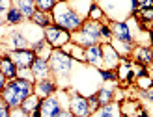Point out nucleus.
Instances as JSON below:
<instances>
[{
	"label": "nucleus",
	"instance_id": "obj_10",
	"mask_svg": "<svg viewBox=\"0 0 153 117\" xmlns=\"http://www.w3.org/2000/svg\"><path fill=\"white\" fill-rule=\"evenodd\" d=\"M84 61H86L88 65L95 67V69L103 67V45L95 43L91 46H86V49H84Z\"/></svg>",
	"mask_w": 153,
	"mask_h": 117
},
{
	"label": "nucleus",
	"instance_id": "obj_4",
	"mask_svg": "<svg viewBox=\"0 0 153 117\" xmlns=\"http://www.w3.org/2000/svg\"><path fill=\"white\" fill-rule=\"evenodd\" d=\"M99 39H101V22L97 21H84L82 26L76 30V32L71 34V41L75 45L82 46V49H86V46H91L99 43Z\"/></svg>",
	"mask_w": 153,
	"mask_h": 117
},
{
	"label": "nucleus",
	"instance_id": "obj_16",
	"mask_svg": "<svg viewBox=\"0 0 153 117\" xmlns=\"http://www.w3.org/2000/svg\"><path fill=\"white\" fill-rule=\"evenodd\" d=\"M133 56H134V60L138 61L140 65H149L151 63V60H153V50L149 49V46H144V45H140V46H136V49H133Z\"/></svg>",
	"mask_w": 153,
	"mask_h": 117
},
{
	"label": "nucleus",
	"instance_id": "obj_32",
	"mask_svg": "<svg viewBox=\"0 0 153 117\" xmlns=\"http://www.w3.org/2000/svg\"><path fill=\"white\" fill-rule=\"evenodd\" d=\"M0 117H11V108L0 99Z\"/></svg>",
	"mask_w": 153,
	"mask_h": 117
},
{
	"label": "nucleus",
	"instance_id": "obj_11",
	"mask_svg": "<svg viewBox=\"0 0 153 117\" xmlns=\"http://www.w3.org/2000/svg\"><path fill=\"white\" fill-rule=\"evenodd\" d=\"M110 30H112V39H118L121 43L133 45V32H131V28H129V24L125 21L123 22H112Z\"/></svg>",
	"mask_w": 153,
	"mask_h": 117
},
{
	"label": "nucleus",
	"instance_id": "obj_1",
	"mask_svg": "<svg viewBox=\"0 0 153 117\" xmlns=\"http://www.w3.org/2000/svg\"><path fill=\"white\" fill-rule=\"evenodd\" d=\"M32 93H34V84L32 82L22 80V78H13V80H7L0 99L10 108H19L22 104V100L26 97H30Z\"/></svg>",
	"mask_w": 153,
	"mask_h": 117
},
{
	"label": "nucleus",
	"instance_id": "obj_34",
	"mask_svg": "<svg viewBox=\"0 0 153 117\" xmlns=\"http://www.w3.org/2000/svg\"><path fill=\"white\" fill-rule=\"evenodd\" d=\"M11 117H30V115L19 106V108H11Z\"/></svg>",
	"mask_w": 153,
	"mask_h": 117
},
{
	"label": "nucleus",
	"instance_id": "obj_41",
	"mask_svg": "<svg viewBox=\"0 0 153 117\" xmlns=\"http://www.w3.org/2000/svg\"><path fill=\"white\" fill-rule=\"evenodd\" d=\"M58 2H67V0H58Z\"/></svg>",
	"mask_w": 153,
	"mask_h": 117
},
{
	"label": "nucleus",
	"instance_id": "obj_5",
	"mask_svg": "<svg viewBox=\"0 0 153 117\" xmlns=\"http://www.w3.org/2000/svg\"><path fill=\"white\" fill-rule=\"evenodd\" d=\"M49 67L56 78H65L73 69V58L69 54H65L62 49H52L49 56Z\"/></svg>",
	"mask_w": 153,
	"mask_h": 117
},
{
	"label": "nucleus",
	"instance_id": "obj_22",
	"mask_svg": "<svg viewBox=\"0 0 153 117\" xmlns=\"http://www.w3.org/2000/svg\"><path fill=\"white\" fill-rule=\"evenodd\" d=\"M30 21H32L36 26H39V28H47L51 24V15H47L45 11L36 10V13L32 15V19H30Z\"/></svg>",
	"mask_w": 153,
	"mask_h": 117
},
{
	"label": "nucleus",
	"instance_id": "obj_29",
	"mask_svg": "<svg viewBox=\"0 0 153 117\" xmlns=\"http://www.w3.org/2000/svg\"><path fill=\"white\" fill-rule=\"evenodd\" d=\"M101 37L105 39L106 43H110L112 41V30L108 24H101Z\"/></svg>",
	"mask_w": 153,
	"mask_h": 117
},
{
	"label": "nucleus",
	"instance_id": "obj_40",
	"mask_svg": "<svg viewBox=\"0 0 153 117\" xmlns=\"http://www.w3.org/2000/svg\"><path fill=\"white\" fill-rule=\"evenodd\" d=\"M151 43H153V30H151Z\"/></svg>",
	"mask_w": 153,
	"mask_h": 117
},
{
	"label": "nucleus",
	"instance_id": "obj_23",
	"mask_svg": "<svg viewBox=\"0 0 153 117\" xmlns=\"http://www.w3.org/2000/svg\"><path fill=\"white\" fill-rule=\"evenodd\" d=\"M97 100H99V104L105 106V104H110L112 102V97H114V89L112 88H101V89H97Z\"/></svg>",
	"mask_w": 153,
	"mask_h": 117
},
{
	"label": "nucleus",
	"instance_id": "obj_7",
	"mask_svg": "<svg viewBox=\"0 0 153 117\" xmlns=\"http://www.w3.org/2000/svg\"><path fill=\"white\" fill-rule=\"evenodd\" d=\"M69 112L75 117H90L91 110L88 104V97H82L79 93H73V97L69 100Z\"/></svg>",
	"mask_w": 153,
	"mask_h": 117
},
{
	"label": "nucleus",
	"instance_id": "obj_43",
	"mask_svg": "<svg viewBox=\"0 0 153 117\" xmlns=\"http://www.w3.org/2000/svg\"><path fill=\"white\" fill-rule=\"evenodd\" d=\"M73 117H75V115H73Z\"/></svg>",
	"mask_w": 153,
	"mask_h": 117
},
{
	"label": "nucleus",
	"instance_id": "obj_17",
	"mask_svg": "<svg viewBox=\"0 0 153 117\" xmlns=\"http://www.w3.org/2000/svg\"><path fill=\"white\" fill-rule=\"evenodd\" d=\"M13 6L25 15V19H32V15L36 13V2L34 0H11Z\"/></svg>",
	"mask_w": 153,
	"mask_h": 117
},
{
	"label": "nucleus",
	"instance_id": "obj_38",
	"mask_svg": "<svg viewBox=\"0 0 153 117\" xmlns=\"http://www.w3.org/2000/svg\"><path fill=\"white\" fill-rule=\"evenodd\" d=\"M58 117H73V113L69 112V110H62V112H60V115Z\"/></svg>",
	"mask_w": 153,
	"mask_h": 117
},
{
	"label": "nucleus",
	"instance_id": "obj_9",
	"mask_svg": "<svg viewBox=\"0 0 153 117\" xmlns=\"http://www.w3.org/2000/svg\"><path fill=\"white\" fill-rule=\"evenodd\" d=\"M7 56L13 60V63L17 65V69H22V67H30L36 60V54L32 49H22V50H10Z\"/></svg>",
	"mask_w": 153,
	"mask_h": 117
},
{
	"label": "nucleus",
	"instance_id": "obj_14",
	"mask_svg": "<svg viewBox=\"0 0 153 117\" xmlns=\"http://www.w3.org/2000/svg\"><path fill=\"white\" fill-rule=\"evenodd\" d=\"M30 69H32V74L36 80H43V78H49L51 74V67H49V60L45 58H37L34 60V63L30 65Z\"/></svg>",
	"mask_w": 153,
	"mask_h": 117
},
{
	"label": "nucleus",
	"instance_id": "obj_30",
	"mask_svg": "<svg viewBox=\"0 0 153 117\" xmlns=\"http://www.w3.org/2000/svg\"><path fill=\"white\" fill-rule=\"evenodd\" d=\"M138 85H140V89H149L151 85H153V80L146 74V76H138Z\"/></svg>",
	"mask_w": 153,
	"mask_h": 117
},
{
	"label": "nucleus",
	"instance_id": "obj_35",
	"mask_svg": "<svg viewBox=\"0 0 153 117\" xmlns=\"http://www.w3.org/2000/svg\"><path fill=\"white\" fill-rule=\"evenodd\" d=\"M140 95H142L144 99H148V100H151V102H153V85H151L149 89H142Z\"/></svg>",
	"mask_w": 153,
	"mask_h": 117
},
{
	"label": "nucleus",
	"instance_id": "obj_36",
	"mask_svg": "<svg viewBox=\"0 0 153 117\" xmlns=\"http://www.w3.org/2000/svg\"><path fill=\"white\" fill-rule=\"evenodd\" d=\"M138 6H140V10H144V7H153V0H138Z\"/></svg>",
	"mask_w": 153,
	"mask_h": 117
},
{
	"label": "nucleus",
	"instance_id": "obj_27",
	"mask_svg": "<svg viewBox=\"0 0 153 117\" xmlns=\"http://www.w3.org/2000/svg\"><path fill=\"white\" fill-rule=\"evenodd\" d=\"M88 15H90V21H97V22H99V21L103 19L105 13H103V10H101L99 6H91V10H90Z\"/></svg>",
	"mask_w": 153,
	"mask_h": 117
},
{
	"label": "nucleus",
	"instance_id": "obj_24",
	"mask_svg": "<svg viewBox=\"0 0 153 117\" xmlns=\"http://www.w3.org/2000/svg\"><path fill=\"white\" fill-rule=\"evenodd\" d=\"M22 21H25V15H22L15 6H11V10L6 13V22H10V24H21Z\"/></svg>",
	"mask_w": 153,
	"mask_h": 117
},
{
	"label": "nucleus",
	"instance_id": "obj_25",
	"mask_svg": "<svg viewBox=\"0 0 153 117\" xmlns=\"http://www.w3.org/2000/svg\"><path fill=\"white\" fill-rule=\"evenodd\" d=\"M34 2H36V10L49 13V11L54 10V6L58 4V0H34Z\"/></svg>",
	"mask_w": 153,
	"mask_h": 117
},
{
	"label": "nucleus",
	"instance_id": "obj_8",
	"mask_svg": "<svg viewBox=\"0 0 153 117\" xmlns=\"http://www.w3.org/2000/svg\"><path fill=\"white\" fill-rule=\"evenodd\" d=\"M39 110H41V117H58L64 108H62V102H60V99L56 95H51L47 99H41Z\"/></svg>",
	"mask_w": 153,
	"mask_h": 117
},
{
	"label": "nucleus",
	"instance_id": "obj_21",
	"mask_svg": "<svg viewBox=\"0 0 153 117\" xmlns=\"http://www.w3.org/2000/svg\"><path fill=\"white\" fill-rule=\"evenodd\" d=\"M39 104H41V99L37 97L36 93H32V95H30V97H26L25 100H22L21 108H22V110H25V112H26V113L30 115V113H32V112H34V110H36V108L39 106Z\"/></svg>",
	"mask_w": 153,
	"mask_h": 117
},
{
	"label": "nucleus",
	"instance_id": "obj_18",
	"mask_svg": "<svg viewBox=\"0 0 153 117\" xmlns=\"http://www.w3.org/2000/svg\"><path fill=\"white\" fill-rule=\"evenodd\" d=\"M30 49L34 50V54L37 58H45V60H49V56H51V52H52V46L47 43V39H39V41H36Z\"/></svg>",
	"mask_w": 153,
	"mask_h": 117
},
{
	"label": "nucleus",
	"instance_id": "obj_19",
	"mask_svg": "<svg viewBox=\"0 0 153 117\" xmlns=\"http://www.w3.org/2000/svg\"><path fill=\"white\" fill-rule=\"evenodd\" d=\"M90 117H120V104H114V102L105 104L99 110H95Z\"/></svg>",
	"mask_w": 153,
	"mask_h": 117
},
{
	"label": "nucleus",
	"instance_id": "obj_13",
	"mask_svg": "<svg viewBox=\"0 0 153 117\" xmlns=\"http://www.w3.org/2000/svg\"><path fill=\"white\" fill-rule=\"evenodd\" d=\"M103 65L106 69H116L120 65V54L116 52V49L110 43L103 45Z\"/></svg>",
	"mask_w": 153,
	"mask_h": 117
},
{
	"label": "nucleus",
	"instance_id": "obj_12",
	"mask_svg": "<svg viewBox=\"0 0 153 117\" xmlns=\"http://www.w3.org/2000/svg\"><path fill=\"white\" fill-rule=\"evenodd\" d=\"M58 91V85L54 80H51V78H43V80H36L34 82V93L39 99H47L51 95H54Z\"/></svg>",
	"mask_w": 153,
	"mask_h": 117
},
{
	"label": "nucleus",
	"instance_id": "obj_33",
	"mask_svg": "<svg viewBox=\"0 0 153 117\" xmlns=\"http://www.w3.org/2000/svg\"><path fill=\"white\" fill-rule=\"evenodd\" d=\"M11 6H13L11 0H0V15H2V13H7V11L11 10Z\"/></svg>",
	"mask_w": 153,
	"mask_h": 117
},
{
	"label": "nucleus",
	"instance_id": "obj_42",
	"mask_svg": "<svg viewBox=\"0 0 153 117\" xmlns=\"http://www.w3.org/2000/svg\"><path fill=\"white\" fill-rule=\"evenodd\" d=\"M151 63H153V60H151Z\"/></svg>",
	"mask_w": 153,
	"mask_h": 117
},
{
	"label": "nucleus",
	"instance_id": "obj_15",
	"mask_svg": "<svg viewBox=\"0 0 153 117\" xmlns=\"http://www.w3.org/2000/svg\"><path fill=\"white\" fill-rule=\"evenodd\" d=\"M0 73H2L7 80H13V78H17V65L13 63V60L7 56H2L0 58Z\"/></svg>",
	"mask_w": 153,
	"mask_h": 117
},
{
	"label": "nucleus",
	"instance_id": "obj_3",
	"mask_svg": "<svg viewBox=\"0 0 153 117\" xmlns=\"http://www.w3.org/2000/svg\"><path fill=\"white\" fill-rule=\"evenodd\" d=\"M52 21H54V24H58L60 28H64L71 34L76 32L84 22V19L76 11H73L67 2H58L54 6V10H52Z\"/></svg>",
	"mask_w": 153,
	"mask_h": 117
},
{
	"label": "nucleus",
	"instance_id": "obj_39",
	"mask_svg": "<svg viewBox=\"0 0 153 117\" xmlns=\"http://www.w3.org/2000/svg\"><path fill=\"white\" fill-rule=\"evenodd\" d=\"M138 117H149V113H148L146 110H140V112H138Z\"/></svg>",
	"mask_w": 153,
	"mask_h": 117
},
{
	"label": "nucleus",
	"instance_id": "obj_26",
	"mask_svg": "<svg viewBox=\"0 0 153 117\" xmlns=\"http://www.w3.org/2000/svg\"><path fill=\"white\" fill-rule=\"evenodd\" d=\"M99 74H101V80H105V82H116L118 80V74L112 69H101Z\"/></svg>",
	"mask_w": 153,
	"mask_h": 117
},
{
	"label": "nucleus",
	"instance_id": "obj_20",
	"mask_svg": "<svg viewBox=\"0 0 153 117\" xmlns=\"http://www.w3.org/2000/svg\"><path fill=\"white\" fill-rule=\"evenodd\" d=\"M10 46H11V50H22V49H28L30 46V41L22 35L21 32H11L10 35Z\"/></svg>",
	"mask_w": 153,
	"mask_h": 117
},
{
	"label": "nucleus",
	"instance_id": "obj_28",
	"mask_svg": "<svg viewBox=\"0 0 153 117\" xmlns=\"http://www.w3.org/2000/svg\"><path fill=\"white\" fill-rule=\"evenodd\" d=\"M138 19L148 21V22H153V7H144V10H140Z\"/></svg>",
	"mask_w": 153,
	"mask_h": 117
},
{
	"label": "nucleus",
	"instance_id": "obj_2",
	"mask_svg": "<svg viewBox=\"0 0 153 117\" xmlns=\"http://www.w3.org/2000/svg\"><path fill=\"white\" fill-rule=\"evenodd\" d=\"M99 7L106 13V17L112 19V22H123L129 15L136 13L138 0H101Z\"/></svg>",
	"mask_w": 153,
	"mask_h": 117
},
{
	"label": "nucleus",
	"instance_id": "obj_31",
	"mask_svg": "<svg viewBox=\"0 0 153 117\" xmlns=\"http://www.w3.org/2000/svg\"><path fill=\"white\" fill-rule=\"evenodd\" d=\"M88 104H90L91 113H94L95 110H99V108H101V104H99V100H97V95H90V97H88Z\"/></svg>",
	"mask_w": 153,
	"mask_h": 117
},
{
	"label": "nucleus",
	"instance_id": "obj_6",
	"mask_svg": "<svg viewBox=\"0 0 153 117\" xmlns=\"http://www.w3.org/2000/svg\"><path fill=\"white\" fill-rule=\"evenodd\" d=\"M43 37L47 39V43L52 46V49H62L64 45H67L71 41V32L60 28L58 24H49L43 30Z\"/></svg>",
	"mask_w": 153,
	"mask_h": 117
},
{
	"label": "nucleus",
	"instance_id": "obj_37",
	"mask_svg": "<svg viewBox=\"0 0 153 117\" xmlns=\"http://www.w3.org/2000/svg\"><path fill=\"white\" fill-rule=\"evenodd\" d=\"M6 84H7V78L0 73V95H2V91H4V88H6Z\"/></svg>",
	"mask_w": 153,
	"mask_h": 117
}]
</instances>
